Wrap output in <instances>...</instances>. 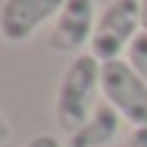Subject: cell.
I'll use <instances>...</instances> for the list:
<instances>
[{
  "mask_svg": "<svg viewBox=\"0 0 147 147\" xmlns=\"http://www.w3.org/2000/svg\"><path fill=\"white\" fill-rule=\"evenodd\" d=\"M96 93H102V63L93 54H75L60 75L54 96V120L66 135L78 132L90 120L99 105Z\"/></svg>",
  "mask_w": 147,
  "mask_h": 147,
  "instance_id": "obj_1",
  "label": "cell"
},
{
  "mask_svg": "<svg viewBox=\"0 0 147 147\" xmlns=\"http://www.w3.org/2000/svg\"><path fill=\"white\" fill-rule=\"evenodd\" d=\"M141 30V0H111L96 18L90 54L99 63L120 60V54L129 51V45Z\"/></svg>",
  "mask_w": 147,
  "mask_h": 147,
  "instance_id": "obj_2",
  "label": "cell"
},
{
  "mask_svg": "<svg viewBox=\"0 0 147 147\" xmlns=\"http://www.w3.org/2000/svg\"><path fill=\"white\" fill-rule=\"evenodd\" d=\"M102 99L126 123L147 126V81L129 66V60L102 63Z\"/></svg>",
  "mask_w": 147,
  "mask_h": 147,
  "instance_id": "obj_3",
  "label": "cell"
},
{
  "mask_svg": "<svg viewBox=\"0 0 147 147\" xmlns=\"http://www.w3.org/2000/svg\"><path fill=\"white\" fill-rule=\"evenodd\" d=\"M66 0H3L0 6V33L6 42L21 45L33 39L39 27L60 15Z\"/></svg>",
  "mask_w": 147,
  "mask_h": 147,
  "instance_id": "obj_4",
  "label": "cell"
},
{
  "mask_svg": "<svg viewBox=\"0 0 147 147\" xmlns=\"http://www.w3.org/2000/svg\"><path fill=\"white\" fill-rule=\"evenodd\" d=\"M96 27V0H66L48 33V48L57 54H75L90 45Z\"/></svg>",
  "mask_w": 147,
  "mask_h": 147,
  "instance_id": "obj_5",
  "label": "cell"
},
{
  "mask_svg": "<svg viewBox=\"0 0 147 147\" xmlns=\"http://www.w3.org/2000/svg\"><path fill=\"white\" fill-rule=\"evenodd\" d=\"M120 120L123 117H120L108 102H99L96 111L90 114V120L78 132L69 135L66 147H105V144H111L117 138V132H120Z\"/></svg>",
  "mask_w": 147,
  "mask_h": 147,
  "instance_id": "obj_6",
  "label": "cell"
},
{
  "mask_svg": "<svg viewBox=\"0 0 147 147\" xmlns=\"http://www.w3.org/2000/svg\"><path fill=\"white\" fill-rule=\"evenodd\" d=\"M126 60H129V66L147 81V30H141L135 36V42H132L129 51H126Z\"/></svg>",
  "mask_w": 147,
  "mask_h": 147,
  "instance_id": "obj_7",
  "label": "cell"
},
{
  "mask_svg": "<svg viewBox=\"0 0 147 147\" xmlns=\"http://www.w3.org/2000/svg\"><path fill=\"white\" fill-rule=\"evenodd\" d=\"M117 147H147V126H135Z\"/></svg>",
  "mask_w": 147,
  "mask_h": 147,
  "instance_id": "obj_8",
  "label": "cell"
},
{
  "mask_svg": "<svg viewBox=\"0 0 147 147\" xmlns=\"http://www.w3.org/2000/svg\"><path fill=\"white\" fill-rule=\"evenodd\" d=\"M24 147H63V144H60V138H57V135H48V132H42V135H33Z\"/></svg>",
  "mask_w": 147,
  "mask_h": 147,
  "instance_id": "obj_9",
  "label": "cell"
},
{
  "mask_svg": "<svg viewBox=\"0 0 147 147\" xmlns=\"http://www.w3.org/2000/svg\"><path fill=\"white\" fill-rule=\"evenodd\" d=\"M141 27L147 30V0H141Z\"/></svg>",
  "mask_w": 147,
  "mask_h": 147,
  "instance_id": "obj_10",
  "label": "cell"
}]
</instances>
